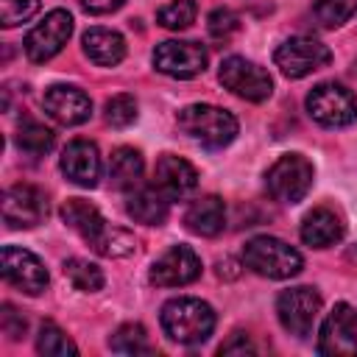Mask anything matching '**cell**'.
Wrapping results in <instances>:
<instances>
[{
    "label": "cell",
    "instance_id": "6da1fadb",
    "mask_svg": "<svg viewBox=\"0 0 357 357\" xmlns=\"http://www.w3.org/2000/svg\"><path fill=\"white\" fill-rule=\"evenodd\" d=\"M61 220L78 231L98 254L103 257H128L137 248V240L126 229H114L103 220L100 209L84 198H67L61 204Z\"/></svg>",
    "mask_w": 357,
    "mask_h": 357
},
{
    "label": "cell",
    "instance_id": "7a4b0ae2",
    "mask_svg": "<svg viewBox=\"0 0 357 357\" xmlns=\"http://www.w3.org/2000/svg\"><path fill=\"white\" fill-rule=\"evenodd\" d=\"M159 318H162L165 335L176 343H184V346L204 343L215 329V310L206 301L192 298V296L170 298L162 307Z\"/></svg>",
    "mask_w": 357,
    "mask_h": 357
},
{
    "label": "cell",
    "instance_id": "3957f363",
    "mask_svg": "<svg viewBox=\"0 0 357 357\" xmlns=\"http://www.w3.org/2000/svg\"><path fill=\"white\" fill-rule=\"evenodd\" d=\"M176 123L190 139H195L206 148H226L237 137V117L220 106H212V103L184 106L178 112Z\"/></svg>",
    "mask_w": 357,
    "mask_h": 357
},
{
    "label": "cell",
    "instance_id": "277c9868",
    "mask_svg": "<svg viewBox=\"0 0 357 357\" xmlns=\"http://www.w3.org/2000/svg\"><path fill=\"white\" fill-rule=\"evenodd\" d=\"M243 265L259 276H268V279H290L301 271L304 259L284 240L259 234L243 245Z\"/></svg>",
    "mask_w": 357,
    "mask_h": 357
},
{
    "label": "cell",
    "instance_id": "5b68a950",
    "mask_svg": "<svg viewBox=\"0 0 357 357\" xmlns=\"http://www.w3.org/2000/svg\"><path fill=\"white\" fill-rule=\"evenodd\" d=\"M312 178H315V170H312V162L301 153H284L279 156L268 173H265V187L271 192L273 201H282V204H298L310 190H312Z\"/></svg>",
    "mask_w": 357,
    "mask_h": 357
},
{
    "label": "cell",
    "instance_id": "8992f818",
    "mask_svg": "<svg viewBox=\"0 0 357 357\" xmlns=\"http://www.w3.org/2000/svg\"><path fill=\"white\" fill-rule=\"evenodd\" d=\"M307 112L324 128H343L357 120V98L343 84L324 81L307 95Z\"/></svg>",
    "mask_w": 357,
    "mask_h": 357
},
{
    "label": "cell",
    "instance_id": "52a82bcc",
    "mask_svg": "<svg viewBox=\"0 0 357 357\" xmlns=\"http://www.w3.org/2000/svg\"><path fill=\"white\" fill-rule=\"evenodd\" d=\"M218 78L229 92H234L237 98L251 100V103H262L273 92V81H271L268 70H262L259 64H254L243 56L223 59L220 70H218Z\"/></svg>",
    "mask_w": 357,
    "mask_h": 357
},
{
    "label": "cell",
    "instance_id": "ba28073f",
    "mask_svg": "<svg viewBox=\"0 0 357 357\" xmlns=\"http://www.w3.org/2000/svg\"><path fill=\"white\" fill-rule=\"evenodd\" d=\"M276 67L284 78H304L332 61V50L312 36H290L273 53Z\"/></svg>",
    "mask_w": 357,
    "mask_h": 357
},
{
    "label": "cell",
    "instance_id": "9c48e42d",
    "mask_svg": "<svg viewBox=\"0 0 357 357\" xmlns=\"http://www.w3.org/2000/svg\"><path fill=\"white\" fill-rule=\"evenodd\" d=\"M70 33H73V17H70V11L53 8L50 14H45V20L36 28L28 31V36L22 42L25 45V56L31 61H36V64L50 61L56 53H61V47L67 45Z\"/></svg>",
    "mask_w": 357,
    "mask_h": 357
},
{
    "label": "cell",
    "instance_id": "30bf717a",
    "mask_svg": "<svg viewBox=\"0 0 357 357\" xmlns=\"http://www.w3.org/2000/svg\"><path fill=\"white\" fill-rule=\"evenodd\" d=\"M321 312V296L315 287H290L276 298V315L282 321V326L296 335V337H307L315 326V318Z\"/></svg>",
    "mask_w": 357,
    "mask_h": 357
},
{
    "label": "cell",
    "instance_id": "8fae6325",
    "mask_svg": "<svg viewBox=\"0 0 357 357\" xmlns=\"http://www.w3.org/2000/svg\"><path fill=\"white\" fill-rule=\"evenodd\" d=\"M318 351L326 357H357V310L351 304H335L326 315L318 337Z\"/></svg>",
    "mask_w": 357,
    "mask_h": 357
},
{
    "label": "cell",
    "instance_id": "7c38bea8",
    "mask_svg": "<svg viewBox=\"0 0 357 357\" xmlns=\"http://www.w3.org/2000/svg\"><path fill=\"white\" fill-rule=\"evenodd\" d=\"M153 67L170 78H195L206 67V50L198 42H181V39H167L159 42L153 50Z\"/></svg>",
    "mask_w": 357,
    "mask_h": 357
},
{
    "label": "cell",
    "instance_id": "4fadbf2b",
    "mask_svg": "<svg viewBox=\"0 0 357 357\" xmlns=\"http://www.w3.org/2000/svg\"><path fill=\"white\" fill-rule=\"evenodd\" d=\"M0 271L8 284L28 296H39L47 287V271L36 254L20 245H6L0 254Z\"/></svg>",
    "mask_w": 357,
    "mask_h": 357
},
{
    "label": "cell",
    "instance_id": "5bb4252c",
    "mask_svg": "<svg viewBox=\"0 0 357 357\" xmlns=\"http://www.w3.org/2000/svg\"><path fill=\"white\" fill-rule=\"evenodd\" d=\"M47 215V198L33 184H14L3 195V220L11 229H33Z\"/></svg>",
    "mask_w": 357,
    "mask_h": 357
},
{
    "label": "cell",
    "instance_id": "9a60e30c",
    "mask_svg": "<svg viewBox=\"0 0 357 357\" xmlns=\"http://www.w3.org/2000/svg\"><path fill=\"white\" fill-rule=\"evenodd\" d=\"M201 276V257L190 245H173L167 248L153 265H151V284L156 287H184Z\"/></svg>",
    "mask_w": 357,
    "mask_h": 357
},
{
    "label": "cell",
    "instance_id": "2e32d148",
    "mask_svg": "<svg viewBox=\"0 0 357 357\" xmlns=\"http://www.w3.org/2000/svg\"><path fill=\"white\" fill-rule=\"evenodd\" d=\"M153 187L167 201H181L190 192H195V187H198V170L187 159H181V156L162 153L156 159V167H153Z\"/></svg>",
    "mask_w": 357,
    "mask_h": 357
},
{
    "label": "cell",
    "instance_id": "e0dca14e",
    "mask_svg": "<svg viewBox=\"0 0 357 357\" xmlns=\"http://www.w3.org/2000/svg\"><path fill=\"white\" fill-rule=\"evenodd\" d=\"M42 103H45V112H47L56 123H61V126H81V123H86L89 114H92V100H89V95H86L84 89H78V86H67V84L50 86V89L45 92Z\"/></svg>",
    "mask_w": 357,
    "mask_h": 357
},
{
    "label": "cell",
    "instance_id": "ac0fdd59",
    "mask_svg": "<svg viewBox=\"0 0 357 357\" xmlns=\"http://www.w3.org/2000/svg\"><path fill=\"white\" fill-rule=\"evenodd\" d=\"M61 173L78 187H95L100 178V153L89 139H73L61 151Z\"/></svg>",
    "mask_w": 357,
    "mask_h": 357
},
{
    "label": "cell",
    "instance_id": "d6986e66",
    "mask_svg": "<svg viewBox=\"0 0 357 357\" xmlns=\"http://www.w3.org/2000/svg\"><path fill=\"white\" fill-rule=\"evenodd\" d=\"M343 231H346V226H343L340 215L329 206H315L301 220V240L312 248H329V245L340 243Z\"/></svg>",
    "mask_w": 357,
    "mask_h": 357
},
{
    "label": "cell",
    "instance_id": "ffe728a7",
    "mask_svg": "<svg viewBox=\"0 0 357 357\" xmlns=\"http://www.w3.org/2000/svg\"><path fill=\"white\" fill-rule=\"evenodd\" d=\"M81 45H84V56L98 67H114L126 56V39L112 28H89Z\"/></svg>",
    "mask_w": 357,
    "mask_h": 357
},
{
    "label": "cell",
    "instance_id": "44dd1931",
    "mask_svg": "<svg viewBox=\"0 0 357 357\" xmlns=\"http://www.w3.org/2000/svg\"><path fill=\"white\" fill-rule=\"evenodd\" d=\"M226 223V206L218 195H204V198H195L187 212H184V226L192 231V234H201V237H215L220 234Z\"/></svg>",
    "mask_w": 357,
    "mask_h": 357
},
{
    "label": "cell",
    "instance_id": "7402d4cb",
    "mask_svg": "<svg viewBox=\"0 0 357 357\" xmlns=\"http://www.w3.org/2000/svg\"><path fill=\"white\" fill-rule=\"evenodd\" d=\"M126 212L137 220V223H145V226H159L165 223L167 218V198L151 184V187H134L128 190V198H126Z\"/></svg>",
    "mask_w": 357,
    "mask_h": 357
},
{
    "label": "cell",
    "instance_id": "603a6c76",
    "mask_svg": "<svg viewBox=\"0 0 357 357\" xmlns=\"http://www.w3.org/2000/svg\"><path fill=\"white\" fill-rule=\"evenodd\" d=\"M142 170H145V162H142V153L137 148H128V145H120L112 151V159H109V178L117 190H134L142 178Z\"/></svg>",
    "mask_w": 357,
    "mask_h": 357
},
{
    "label": "cell",
    "instance_id": "cb8c5ba5",
    "mask_svg": "<svg viewBox=\"0 0 357 357\" xmlns=\"http://www.w3.org/2000/svg\"><path fill=\"white\" fill-rule=\"evenodd\" d=\"M14 139H17V148L22 153H28V156H45L56 145V134L45 123H39L33 117H22L20 120Z\"/></svg>",
    "mask_w": 357,
    "mask_h": 357
},
{
    "label": "cell",
    "instance_id": "d4e9b609",
    "mask_svg": "<svg viewBox=\"0 0 357 357\" xmlns=\"http://www.w3.org/2000/svg\"><path fill=\"white\" fill-rule=\"evenodd\" d=\"M64 276L81 293H98L103 287V282H106L103 279V271L98 265H92L86 259H78V257H73V259L64 262Z\"/></svg>",
    "mask_w": 357,
    "mask_h": 357
},
{
    "label": "cell",
    "instance_id": "484cf974",
    "mask_svg": "<svg viewBox=\"0 0 357 357\" xmlns=\"http://www.w3.org/2000/svg\"><path fill=\"white\" fill-rule=\"evenodd\" d=\"M36 351L45 354V357H73L78 354L75 343L64 335L61 326H56L53 321H45L39 326V335H36Z\"/></svg>",
    "mask_w": 357,
    "mask_h": 357
},
{
    "label": "cell",
    "instance_id": "4316f807",
    "mask_svg": "<svg viewBox=\"0 0 357 357\" xmlns=\"http://www.w3.org/2000/svg\"><path fill=\"white\" fill-rule=\"evenodd\" d=\"M109 346H112V351H120V354H151L153 351L142 324H123L109 337Z\"/></svg>",
    "mask_w": 357,
    "mask_h": 357
},
{
    "label": "cell",
    "instance_id": "83f0119b",
    "mask_svg": "<svg viewBox=\"0 0 357 357\" xmlns=\"http://www.w3.org/2000/svg\"><path fill=\"white\" fill-rule=\"evenodd\" d=\"M357 14V0H318L312 6V17L321 28H340Z\"/></svg>",
    "mask_w": 357,
    "mask_h": 357
},
{
    "label": "cell",
    "instance_id": "f1b7e54d",
    "mask_svg": "<svg viewBox=\"0 0 357 357\" xmlns=\"http://www.w3.org/2000/svg\"><path fill=\"white\" fill-rule=\"evenodd\" d=\"M159 25L167 31H184L195 22V3L192 0H173L165 8H159Z\"/></svg>",
    "mask_w": 357,
    "mask_h": 357
},
{
    "label": "cell",
    "instance_id": "f546056e",
    "mask_svg": "<svg viewBox=\"0 0 357 357\" xmlns=\"http://www.w3.org/2000/svg\"><path fill=\"white\" fill-rule=\"evenodd\" d=\"M103 114H106V123H109L112 128H126V126H131V123L137 120V100H134V95L120 92V95L109 98Z\"/></svg>",
    "mask_w": 357,
    "mask_h": 357
},
{
    "label": "cell",
    "instance_id": "4dcf8cb0",
    "mask_svg": "<svg viewBox=\"0 0 357 357\" xmlns=\"http://www.w3.org/2000/svg\"><path fill=\"white\" fill-rule=\"evenodd\" d=\"M206 31L215 42H229L240 31V17L231 8H215L206 20Z\"/></svg>",
    "mask_w": 357,
    "mask_h": 357
},
{
    "label": "cell",
    "instance_id": "1f68e13d",
    "mask_svg": "<svg viewBox=\"0 0 357 357\" xmlns=\"http://www.w3.org/2000/svg\"><path fill=\"white\" fill-rule=\"evenodd\" d=\"M39 11V0H0V25L14 28L28 22Z\"/></svg>",
    "mask_w": 357,
    "mask_h": 357
},
{
    "label": "cell",
    "instance_id": "d6a6232c",
    "mask_svg": "<svg viewBox=\"0 0 357 357\" xmlns=\"http://www.w3.org/2000/svg\"><path fill=\"white\" fill-rule=\"evenodd\" d=\"M25 318H22V312H17V307H11V304H3V312H0V329L11 337V340H20L22 335H25Z\"/></svg>",
    "mask_w": 357,
    "mask_h": 357
},
{
    "label": "cell",
    "instance_id": "836d02e7",
    "mask_svg": "<svg viewBox=\"0 0 357 357\" xmlns=\"http://www.w3.org/2000/svg\"><path fill=\"white\" fill-rule=\"evenodd\" d=\"M251 351H254V343L243 332H234L231 340H226L220 346V354H251Z\"/></svg>",
    "mask_w": 357,
    "mask_h": 357
},
{
    "label": "cell",
    "instance_id": "e575fe53",
    "mask_svg": "<svg viewBox=\"0 0 357 357\" xmlns=\"http://www.w3.org/2000/svg\"><path fill=\"white\" fill-rule=\"evenodd\" d=\"M81 3L89 14H109V11L123 6V0H81Z\"/></svg>",
    "mask_w": 357,
    "mask_h": 357
}]
</instances>
